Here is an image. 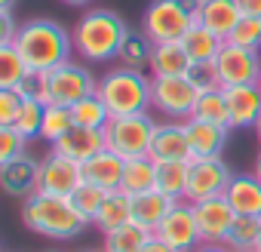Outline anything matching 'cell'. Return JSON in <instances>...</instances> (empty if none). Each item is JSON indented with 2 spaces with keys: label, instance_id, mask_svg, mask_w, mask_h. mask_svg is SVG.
I'll return each instance as SVG.
<instances>
[{
  "label": "cell",
  "instance_id": "cell-1",
  "mask_svg": "<svg viewBox=\"0 0 261 252\" xmlns=\"http://www.w3.org/2000/svg\"><path fill=\"white\" fill-rule=\"evenodd\" d=\"M13 43L25 56L31 71H53L71 62V49H74V37L59 22H49V19H34L19 25V34Z\"/></svg>",
  "mask_w": 261,
  "mask_h": 252
},
{
  "label": "cell",
  "instance_id": "cell-2",
  "mask_svg": "<svg viewBox=\"0 0 261 252\" xmlns=\"http://www.w3.org/2000/svg\"><path fill=\"white\" fill-rule=\"evenodd\" d=\"M129 34L126 22L114 10H89L80 16L74 28V49L86 62H111L120 53L123 37Z\"/></svg>",
  "mask_w": 261,
  "mask_h": 252
},
{
  "label": "cell",
  "instance_id": "cell-3",
  "mask_svg": "<svg viewBox=\"0 0 261 252\" xmlns=\"http://www.w3.org/2000/svg\"><path fill=\"white\" fill-rule=\"evenodd\" d=\"M22 221H25V228H31L40 237H49V240H71L89 224V218H83L68 197H46V194L25 197Z\"/></svg>",
  "mask_w": 261,
  "mask_h": 252
},
{
  "label": "cell",
  "instance_id": "cell-4",
  "mask_svg": "<svg viewBox=\"0 0 261 252\" xmlns=\"http://www.w3.org/2000/svg\"><path fill=\"white\" fill-rule=\"evenodd\" d=\"M98 95L105 98L111 117L145 114L151 105V80L133 68H114L98 80Z\"/></svg>",
  "mask_w": 261,
  "mask_h": 252
},
{
  "label": "cell",
  "instance_id": "cell-5",
  "mask_svg": "<svg viewBox=\"0 0 261 252\" xmlns=\"http://www.w3.org/2000/svg\"><path fill=\"white\" fill-rule=\"evenodd\" d=\"M200 22L197 0H154L142 16V31L154 43H175Z\"/></svg>",
  "mask_w": 261,
  "mask_h": 252
},
{
  "label": "cell",
  "instance_id": "cell-6",
  "mask_svg": "<svg viewBox=\"0 0 261 252\" xmlns=\"http://www.w3.org/2000/svg\"><path fill=\"white\" fill-rule=\"evenodd\" d=\"M154 130H157V123L148 117V111L129 114V117H111V123L105 126V145L114 154H120L123 160L148 157Z\"/></svg>",
  "mask_w": 261,
  "mask_h": 252
},
{
  "label": "cell",
  "instance_id": "cell-7",
  "mask_svg": "<svg viewBox=\"0 0 261 252\" xmlns=\"http://www.w3.org/2000/svg\"><path fill=\"white\" fill-rule=\"evenodd\" d=\"M200 89L188 77H151V105L169 120H191Z\"/></svg>",
  "mask_w": 261,
  "mask_h": 252
},
{
  "label": "cell",
  "instance_id": "cell-8",
  "mask_svg": "<svg viewBox=\"0 0 261 252\" xmlns=\"http://www.w3.org/2000/svg\"><path fill=\"white\" fill-rule=\"evenodd\" d=\"M98 92V80L92 77L89 68L65 62L49 71V105H68L74 108L80 98Z\"/></svg>",
  "mask_w": 261,
  "mask_h": 252
},
{
  "label": "cell",
  "instance_id": "cell-9",
  "mask_svg": "<svg viewBox=\"0 0 261 252\" xmlns=\"http://www.w3.org/2000/svg\"><path fill=\"white\" fill-rule=\"evenodd\" d=\"M215 68L221 77V86H249L261 80V49H246L237 43H224L215 56Z\"/></svg>",
  "mask_w": 261,
  "mask_h": 252
},
{
  "label": "cell",
  "instance_id": "cell-10",
  "mask_svg": "<svg viewBox=\"0 0 261 252\" xmlns=\"http://www.w3.org/2000/svg\"><path fill=\"white\" fill-rule=\"evenodd\" d=\"M233 172L224 166L221 157H194L188 172V200L200 203L209 197H221L230 185Z\"/></svg>",
  "mask_w": 261,
  "mask_h": 252
},
{
  "label": "cell",
  "instance_id": "cell-11",
  "mask_svg": "<svg viewBox=\"0 0 261 252\" xmlns=\"http://www.w3.org/2000/svg\"><path fill=\"white\" fill-rule=\"evenodd\" d=\"M83 185V166L49 151L40 160V179H37V194L46 197H71Z\"/></svg>",
  "mask_w": 261,
  "mask_h": 252
},
{
  "label": "cell",
  "instance_id": "cell-12",
  "mask_svg": "<svg viewBox=\"0 0 261 252\" xmlns=\"http://www.w3.org/2000/svg\"><path fill=\"white\" fill-rule=\"evenodd\" d=\"M160 240H166L169 246H175L178 252H191L197 249L203 240H200V224H197V215H194V203H172V209L166 212V218L160 221V228L154 231Z\"/></svg>",
  "mask_w": 261,
  "mask_h": 252
},
{
  "label": "cell",
  "instance_id": "cell-13",
  "mask_svg": "<svg viewBox=\"0 0 261 252\" xmlns=\"http://www.w3.org/2000/svg\"><path fill=\"white\" fill-rule=\"evenodd\" d=\"M194 215H197L203 243H227V234H230V228L237 221V212H233V206L227 203L224 194L194 203Z\"/></svg>",
  "mask_w": 261,
  "mask_h": 252
},
{
  "label": "cell",
  "instance_id": "cell-14",
  "mask_svg": "<svg viewBox=\"0 0 261 252\" xmlns=\"http://www.w3.org/2000/svg\"><path fill=\"white\" fill-rule=\"evenodd\" d=\"M224 102H227V120L230 130H246L261 120V86H224Z\"/></svg>",
  "mask_w": 261,
  "mask_h": 252
},
{
  "label": "cell",
  "instance_id": "cell-15",
  "mask_svg": "<svg viewBox=\"0 0 261 252\" xmlns=\"http://www.w3.org/2000/svg\"><path fill=\"white\" fill-rule=\"evenodd\" d=\"M148 157H151V160H157V163H169V160H191V145H188V130H185V123H178V120L157 123Z\"/></svg>",
  "mask_w": 261,
  "mask_h": 252
},
{
  "label": "cell",
  "instance_id": "cell-16",
  "mask_svg": "<svg viewBox=\"0 0 261 252\" xmlns=\"http://www.w3.org/2000/svg\"><path fill=\"white\" fill-rule=\"evenodd\" d=\"M37 179H40V163L28 154L0 163V188L10 197H31L37 194Z\"/></svg>",
  "mask_w": 261,
  "mask_h": 252
},
{
  "label": "cell",
  "instance_id": "cell-17",
  "mask_svg": "<svg viewBox=\"0 0 261 252\" xmlns=\"http://www.w3.org/2000/svg\"><path fill=\"white\" fill-rule=\"evenodd\" d=\"M105 148H108L105 145V130H89V126H74V130H68L53 145L56 154H62V157H68V160H74L80 166L89 157H95L98 151H105Z\"/></svg>",
  "mask_w": 261,
  "mask_h": 252
},
{
  "label": "cell",
  "instance_id": "cell-18",
  "mask_svg": "<svg viewBox=\"0 0 261 252\" xmlns=\"http://www.w3.org/2000/svg\"><path fill=\"white\" fill-rule=\"evenodd\" d=\"M185 130H188L191 160L194 157H221V148L227 145V126L191 117V120H185Z\"/></svg>",
  "mask_w": 261,
  "mask_h": 252
},
{
  "label": "cell",
  "instance_id": "cell-19",
  "mask_svg": "<svg viewBox=\"0 0 261 252\" xmlns=\"http://www.w3.org/2000/svg\"><path fill=\"white\" fill-rule=\"evenodd\" d=\"M123 169H126V160L120 154H114L111 148H105V151H98L95 157H89L83 163V182H92L105 191H120Z\"/></svg>",
  "mask_w": 261,
  "mask_h": 252
},
{
  "label": "cell",
  "instance_id": "cell-20",
  "mask_svg": "<svg viewBox=\"0 0 261 252\" xmlns=\"http://www.w3.org/2000/svg\"><path fill=\"white\" fill-rule=\"evenodd\" d=\"M224 197H227V203L233 206L237 215L261 218V179L255 172L252 175H233Z\"/></svg>",
  "mask_w": 261,
  "mask_h": 252
},
{
  "label": "cell",
  "instance_id": "cell-21",
  "mask_svg": "<svg viewBox=\"0 0 261 252\" xmlns=\"http://www.w3.org/2000/svg\"><path fill=\"white\" fill-rule=\"evenodd\" d=\"M240 19H243V13L237 7V0H206V4H200V25L215 31L221 40H230Z\"/></svg>",
  "mask_w": 261,
  "mask_h": 252
},
{
  "label": "cell",
  "instance_id": "cell-22",
  "mask_svg": "<svg viewBox=\"0 0 261 252\" xmlns=\"http://www.w3.org/2000/svg\"><path fill=\"white\" fill-rule=\"evenodd\" d=\"M191 56L185 53L181 40L175 43H154V53H151V74L154 77H188L191 71Z\"/></svg>",
  "mask_w": 261,
  "mask_h": 252
},
{
  "label": "cell",
  "instance_id": "cell-23",
  "mask_svg": "<svg viewBox=\"0 0 261 252\" xmlns=\"http://www.w3.org/2000/svg\"><path fill=\"white\" fill-rule=\"evenodd\" d=\"M172 203H178V200H169L157 188L148 191V194H136L133 197V221L142 224V228H148V231H157L160 221L166 218V212L172 209Z\"/></svg>",
  "mask_w": 261,
  "mask_h": 252
},
{
  "label": "cell",
  "instance_id": "cell-24",
  "mask_svg": "<svg viewBox=\"0 0 261 252\" xmlns=\"http://www.w3.org/2000/svg\"><path fill=\"white\" fill-rule=\"evenodd\" d=\"M126 221H133V197L123 194V191H108L98 215L92 218V224L101 231V234H111L117 228H123Z\"/></svg>",
  "mask_w": 261,
  "mask_h": 252
},
{
  "label": "cell",
  "instance_id": "cell-25",
  "mask_svg": "<svg viewBox=\"0 0 261 252\" xmlns=\"http://www.w3.org/2000/svg\"><path fill=\"white\" fill-rule=\"evenodd\" d=\"M157 188V160L151 157H136V160H126L123 169V185L120 191L136 197V194H148Z\"/></svg>",
  "mask_w": 261,
  "mask_h": 252
},
{
  "label": "cell",
  "instance_id": "cell-26",
  "mask_svg": "<svg viewBox=\"0 0 261 252\" xmlns=\"http://www.w3.org/2000/svg\"><path fill=\"white\" fill-rule=\"evenodd\" d=\"M224 43H227V40H221L215 31H209V28L200 25V22L181 37V46H185V53L191 56L194 65H200V62H215V56L221 53Z\"/></svg>",
  "mask_w": 261,
  "mask_h": 252
},
{
  "label": "cell",
  "instance_id": "cell-27",
  "mask_svg": "<svg viewBox=\"0 0 261 252\" xmlns=\"http://www.w3.org/2000/svg\"><path fill=\"white\" fill-rule=\"evenodd\" d=\"M151 53H154V40L145 31H129L123 37V43H120L117 62H120V68L142 71L145 65H151Z\"/></svg>",
  "mask_w": 261,
  "mask_h": 252
},
{
  "label": "cell",
  "instance_id": "cell-28",
  "mask_svg": "<svg viewBox=\"0 0 261 252\" xmlns=\"http://www.w3.org/2000/svg\"><path fill=\"white\" fill-rule=\"evenodd\" d=\"M188 172H191V160L157 163V191L166 194L169 200L188 197Z\"/></svg>",
  "mask_w": 261,
  "mask_h": 252
},
{
  "label": "cell",
  "instance_id": "cell-29",
  "mask_svg": "<svg viewBox=\"0 0 261 252\" xmlns=\"http://www.w3.org/2000/svg\"><path fill=\"white\" fill-rule=\"evenodd\" d=\"M151 237H154V231H148L136 221H126L123 228L105 234V252H142Z\"/></svg>",
  "mask_w": 261,
  "mask_h": 252
},
{
  "label": "cell",
  "instance_id": "cell-30",
  "mask_svg": "<svg viewBox=\"0 0 261 252\" xmlns=\"http://www.w3.org/2000/svg\"><path fill=\"white\" fill-rule=\"evenodd\" d=\"M28 62L16 43H0V89H16L28 77Z\"/></svg>",
  "mask_w": 261,
  "mask_h": 252
},
{
  "label": "cell",
  "instance_id": "cell-31",
  "mask_svg": "<svg viewBox=\"0 0 261 252\" xmlns=\"http://www.w3.org/2000/svg\"><path fill=\"white\" fill-rule=\"evenodd\" d=\"M71 111H74V123H77V126H89V130H105V126L111 123V111H108V105H105V98H101L98 92H92V95L80 98Z\"/></svg>",
  "mask_w": 261,
  "mask_h": 252
},
{
  "label": "cell",
  "instance_id": "cell-32",
  "mask_svg": "<svg viewBox=\"0 0 261 252\" xmlns=\"http://www.w3.org/2000/svg\"><path fill=\"white\" fill-rule=\"evenodd\" d=\"M43 114H46V105H43V102H37V98H25L22 111H19L16 120H13V130H16L25 142L40 139V133H43Z\"/></svg>",
  "mask_w": 261,
  "mask_h": 252
},
{
  "label": "cell",
  "instance_id": "cell-33",
  "mask_svg": "<svg viewBox=\"0 0 261 252\" xmlns=\"http://www.w3.org/2000/svg\"><path fill=\"white\" fill-rule=\"evenodd\" d=\"M194 120H206V123H218L230 130V120H227V102H224V89H209L200 92L197 105H194Z\"/></svg>",
  "mask_w": 261,
  "mask_h": 252
},
{
  "label": "cell",
  "instance_id": "cell-34",
  "mask_svg": "<svg viewBox=\"0 0 261 252\" xmlns=\"http://www.w3.org/2000/svg\"><path fill=\"white\" fill-rule=\"evenodd\" d=\"M74 111L68 108V105H46V114H43V133H40V139L43 142H49V145H56L68 130H74Z\"/></svg>",
  "mask_w": 261,
  "mask_h": 252
},
{
  "label": "cell",
  "instance_id": "cell-35",
  "mask_svg": "<svg viewBox=\"0 0 261 252\" xmlns=\"http://www.w3.org/2000/svg\"><path fill=\"white\" fill-rule=\"evenodd\" d=\"M105 197H108V191L105 188H98V185H92V182H83L68 200L74 203V209L83 215V218H95L98 215V209H101V203H105Z\"/></svg>",
  "mask_w": 261,
  "mask_h": 252
},
{
  "label": "cell",
  "instance_id": "cell-36",
  "mask_svg": "<svg viewBox=\"0 0 261 252\" xmlns=\"http://www.w3.org/2000/svg\"><path fill=\"white\" fill-rule=\"evenodd\" d=\"M258 234H261V218L237 215V221H233V228H230V234H227V243H224V246H230L233 252H240V249H255Z\"/></svg>",
  "mask_w": 261,
  "mask_h": 252
},
{
  "label": "cell",
  "instance_id": "cell-37",
  "mask_svg": "<svg viewBox=\"0 0 261 252\" xmlns=\"http://www.w3.org/2000/svg\"><path fill=\"white\" fill-rule=\"evenodd\" d=\"M230 43L246 46V49H261V19H255V16H243L240 25H237L233 34H230Z\"/></svg>",
  "mask_w": 261,
  "mask_h": 252
},
{
  "label": "cell",
  "instance_id": "cell-38",
  "mask_svg": "<svg viewBox=\"0 0 261 252\" xmlns=\"http://www.w3.org/2000/svg\"><path fill=\"white\" fill-rule=\"evenodd\" d=\"M25 98H37L49 105V71H28V77L16 86Z\"/></svg>",
  "mask_w": 261,
  "mask_h": 252
},
{
  "label": "cell",
  "instance_id": "cell-39",
  "mask_svg": "<svg viewBox=\"0 0 261 252\" xmlns=\"http://www.w3.org/2000/svg\"><path fill=\"white\" fill-rule=\"evenodd\" d=\"M188 80H191L200 92H209V89H224V86H221V77H218L215 62H200V65H191Z\"/></svg>",
  "mask_w": 261,
  "mask_h": 252
},
{
  "label": "cell",
  "instance_id": "cell-40",
  "mask_svg": "<svg viewBox=\"0 0 261 252\" xmlns=\"http://www.w3.org/2000/svg\"><path fill=\"white\" fill-rule=\"evenodd\" d=\"M25 139L13 130V126H0V163H7V160H16L25 154Z\"/></svg>",
  "mask_w": 261,
  "mask_h": 252
},
{
  "label": "cell",
  "instance_id": "cell-41",
  "mask_svg": "<svg viewBox=\"0 0 261 252\" xmlns=\"http://www.w3.org/2000/svg\"><path fill=\"white\" fill-rule=\"evenodd\" d=\"M22 105H25V95L19 89H0V126H13Z\"/></svg>",
  "mask_w": 261,
  "mask_h": 252
},
{
  "label": "cell",
  "instance_id": "cell-42",
  "mask_svg": "<svg viewBox=\"0 0 261 252\" xmlns=\"http://www.w3.org/2000/svg\"><path fill=\"white\" fill-rule=\"evenodd\" d=\"M0 43H13L16 40V34H19V28H16V22H13V10H4L0 13Z\"/></svg>",
  "mask_w": 261,
  "mask_h": 252
},
{
  "label": "cell",
  "instance_id": "cell-43",
  "mask_svg": "<svg viewBox=\"0 0 261 252\" xmlns=\"http://www.w3.org/2000/svg\"><path fill=\"white\" fill-rule=\"evenodd\" d=\"M237 7H240L243 16H255V19H261V0H237Z\"/></svg>",
  "mask_w": 261,
  "mask_h": 252
},
{
  "label": "cell",
  "instance_id": "cell-44",
  "mask_svg": "<svg viewBox=\"0 0 261 252\" xmlns=\"http://www.w3.org/2000/svg\"><path fill=\"white\" fill-rule=\"evenodd\" d=\"M142 252H178V249H175V246H169L166 240H160V237L154 234V237L148 240V246H145Z\"/></svg>",
  "mask_w": 261,
  "mask_h": 252
},
{
  "label": "cell",
  "instance_id": "cell-45",
  "mask_svg": "<svg viewBox=\"0 0 261 252\" xmlns=\"http://www.w3.org/2000/svg\"><path fill=\"white\" fill-rule=\"evenodd\" d=\"M191 252H233V249H227L224 243H200V246L191 249Z\"/></svg>",
  "mask_w": 261,
  "mask_h": 252
},
{
  "label": "cell",
  "instance_id": "cell-46",
  "mask_svg": "<svg viewBox=\"0 0 261 252\" xmlns=\"http://www.w3.org/2000/svg\"><path fill=\"white\" fill-rule=\"evenodd\" d=\"M13 4H16V0H0V13H4V10H13Z\"/></svg>",
  "mask_w": 261,
  "mask_h": 252
},
{
  "label": "cell",
  "instance_id": "cell-47",
  "mask_svg": "<svg viewBox=\"0 0 261 252\" xmlns=\"http://www.w3.org/2000/svg\"><path fill=\"white\" fill-rule=\"evenodd\" d=\"M62 4H68V7H83V4H89V0H62Z\"/></svg>",
  "mask_w": 261,
  "mask_h": 252
},
{
  "label": "cell",
  "instance_id": "cell-48",
  "mask_svg": "<svg viewBox=\"0 0 261 252\" xmlns=\"http://www.w3.org/2000/svg\"><path fill=\"white\" fill-rule=\"evenodd\" d=\"M252 172H255V175H258V179H261V154H258V157H255V169H252Z\"/></svg>",
  "mask_w": 261,
  "mask_h": 252
},
{
  "label": "cell",
  "instance_id": "cell-49",
  "mask_svg": "<svg viewBox=\"0 0 261 252\" xmlns=\"http://www.w3.org/2000/svg\"><path fill=\"white\" fill-rule=\"evenodd\" d=\"M255 136H258V145H261V120L255 123Z\"/></svg>",
  "mask_w": 261,
  "mask_h": 252
},
{
  "label": "cell",
  "instance_id": "cell-50",
  "mask_svg": "<svg viewBox=\"0 0 261 252\" xmlns=\"http://www.w3.org/2000/svg\"><path fill=\"white\" fill-rule=\"evenodd\" d=\"M255 252H261V234H258V243H255Z\"/></svg>",
  "mask_w": 261,
  "mask_h": 252
},
{
  "label": "cell",
  "instance_id": "cell-51",
  "mask_svg": "<svg viewBox=\"0 0 261 252\" xmlns=\"http://www.w3.org/2000/svg\"><path fill=\"white\" fill-rule=\"evenodd\" d=\"M240 252H255V249H240Z\"/></svg>",
  "mask_w": 261,
  "mask_h": 252
},
{
  "label": "cell",
  "instance_id": "cell-52",
  "mask_svg": "<svg viewBox=\"0 0 261 252\" xmlns=\"http://www.w3.org/2000/svg\"><path fill=\"white\" fill-rule=\"evenodd\" d=\"M197 4H206V0H197Z\"/></svg>",
  "mask_w": 261,
  "mask_h": 252
},
{
  "label": "cell",
  "instance_id": "cell-53",
  "mask_svg": "<svg viewBox=\"0 0 261 252\" xmlns=\"http://www.w3.org/2000/svg\"><path fill=\"white\" fill-rule=\"evenodd\" d=\"M258 86H261V80H258Z\"/></svg>",
  "mask_w": 261,
  "mask_h": 252
}]
</instances>
